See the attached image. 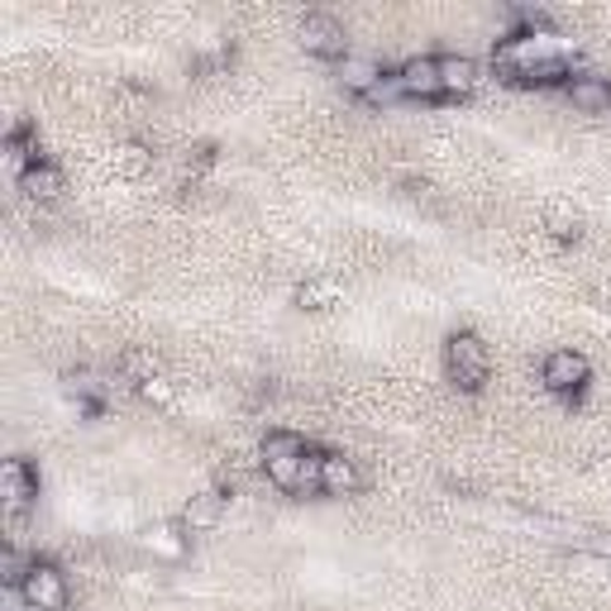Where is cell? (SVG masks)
I'll return each instance as SVG.
<instances>
[{
  "instance_id": "obj_1",
  "label": "cell",
  "mask_w": 611,
  "mask_h": 611,
  "mask_svg": "<svg viewBox=\"0 0 611 611\" xmlns=\"http://www.w3.org/2000/svg\"><path fill=\"white\" fill-rule=\"evenodd\" d=\"M445 364H449V378L459 382L463 392H478L487 382L493 358H487V344L478 340V334L459 330V334H449V344H445Z\"/></svg>"
},
{
  "instance_id": "obj_14",
  "label": "cell",
  "mask_w": 611,
  "mask_h": 611,
  "mask_svg": "<svg viewBox=\"0 0 611 611\" xmlns=\"http://www.w3.org/2000/svg\"><path fill=\"white\" fill-rule=\"evenodd\" d=\"M111 167H115V177H125V182H139L143 173L153 167V149H143V143H115V153H111Z\"/></svg>"
},
{
  "instance_id": "obj_21",
  "label": "cell",
  "mask_w": 611,
  "mask_h": 611,
  "mask_svg": "<svg viewBox=\"0 0 611 611\" xmlns=\"http://www.w3.org/2000/svg\"><path fill=\"white\" fill-rule=\"evenodd\" d=\"M368 101H373V105H392V101H402V81H397V72H392V77H382V81H378V91L368 96Z\"/></svg>"
},
{
  "instance_id": "obj_20",
  "label": "cell",
  "mask_w": 611,
  "mask_h": 611,
  "mask_svg": "<svg viewBox=\"0 0 611 611\" xmlns=\"http://www.w3.org/2000/svg\"><path fill=\"white\" fill-rule=\"evenodd\" d=\"M139 397H143V402H153V406H173V402H177V387H173V382H167V378L158 373L153 382H143V387H139Z\"/></svg>"
},
{
  "instance_id": "obj_11",
  "label": "cell",
  "mask_w": 611,
  "mask_h": 611,
  "mask_svg": "<svg viewBox=\"0 0 611 611\" xmlns=\"http://www.w3.org/2000/svg\"><path fill=\"white\" fill-rule=\"evenodd\" d=\"M569 101L583 115H607L611 111V81L607 77H569Z\"/></svg>"
},
{
  "instance_id": "obj_13",
  "label": "cell",
  "mask_w": 611,
  "mask_h": 611,
  "mask_svg": "<svg viewBox=\"0 0 611 611\" xmlns=\"http://www.w3.org/2000/svg\"><path fill=\"white\" fill-rule=\"evenodd\" d=\"M20 191L29 201H39V206H48V201L63 196V173H58V167H48V163H34L29 173L20 177Z\"/></svg>"
},
{
  "instance_id": "obj_4",
  "label": "cell",
  "mask_w": 611,
  "mask_h": 611,
  "mask_svg": "<svg viewBox=\"0 0 611 611\" xmlns=\"http://www.w3.org/2000/svg\"><path fill=\"white\" fill-rule=\"evenodd\" d=\"M296 39H302L306 53L316 58H344L349 53V39H344V24L334 15H320V10H310V15H302V24H296Z\"/></svg>"
},
{
  "instance_id": "obj_9",
  "label": "cell",
  "mask_w": 611,
  "mask_h": 611,
  "mask_svg": "<svg viewBox=\"0 0 611 611\" xmlns=\"http://www.w3.org/2000/svg\"><path fill=\"white\" fill-rule=\"evenodd\" d=\"M397 81H402V96H416V101H435V96H445L440 91V63L435 58H411V63H402Z\"/></svg>"
},
{
  "instance_id": "obj_17",
  "label": "cell",
  "mask_w": 611,
  "mask_h": 611,
  "mask_svg": "<svg viewBox=\"0 0 611 611\" xmlns=\"http://www.w3.org/2000/svg\"><path fill=\"white\" fill-rule=\"evenodd\" d=\"M119 373H125V382H135V387H143V382L158 378V364H153L149 354H125V358H119Z\"/></svg>"
},
{
  "instance_id": "obj_16",
  "label": "cell",
  "mask_w": 611,
  "mask_h": 611,
  "mask_svg": "<svg viewBox=\"0 0 611 611\" xmlns=\"http://www.w3.org/2000/svg\"><path fill=\"white\" fill-rule=\"evenodd\" d=\"M143 549H153V555H163V559H182L187 540L177 535V525H153V531L143 535Z\"/></svg>"
},
{
  "instance_id": "obj_8",
  "label": "cell",
  "mask_w": 611,
  "mask_h": 611,
  "mask_svg": "<svg viewBox=\"0 0 611 611\" xmlns=\"http://www.w3.org/2000/svg\"><path fill=\"white\" fill-rule=\"evenodd\" d=\"M435 63H440V91L445 96H469V91H478V81H483V67H478L469 53H445V58H435Z\"/></svg>"
},
{
  "instance_id": "obj_18",
  "label": "cell",
  "mask_w": 611,
  "mask_h": 611,
  "mask_svg": "<svg viewBox=\"0 0 611 611\" xmlns=\"http://www.w3.org/2000/svg\"><path fill=\"white\" fill-rule=\"evenodd\" d=\"M63 392H67V397H101L105 382L81 368V373H67V378H63Z\"/></svg>"
},
{
  "instance_id": "obj_2",
  "label": "cell",
  "mask_w": 611,
  "mask_h": 611,
  "mask_svg": "<svg viewBox=\"0 0 611 611\" xmlns=\"http://www.w3.org/2000/svg\"><path fill=\"white\" fill-rule=\"evenodd\" d=\"M306 445L296 435H287V430H278V435L263 440V469H268V478L282 487V493H296V483H302V463H306Z\"/></svg>"
},
{
  "instance_id": "obj_6",
  "label": "cell",
  "mask_w": 611,
  "mask_h": 611,
  "mask_svg": "<svg viewBox=\"0 0 611 611\" xmlns=\"http://www.w3.org/2000/svg\"><path fill=\"white\" fill-rule=\"evenodd\" d=\"M588 358H583L578 349H555L545 358V387L549 392H583L588 387Z\"/></svg>"
},
{
  "instance_id": "obj_7",
  "label": "cell",
  "mask_w": 611,
  "mask_h": 611,
  "mask_svg": "<svg viewBox=\"0 0 611 611\" xmlns=\"http://www.w3.org/2000/svg\"><path fill=\"white\" fill-rule=\"evenodd\" d=\"M334 77H340V87L344 91H354V96H373L378 91V81L387 77L382 72V63L373 53H344L340 58V67H334Z\"/></svg>"
},
{
  "instance_id": "obj_10",
  "label": "cell",
  "mask_w": 611,
  "mask_h": 611,
  "mask_svg": "<svg viewBox=\"0 0 611 611\" xmlns=\"http://www.w3.org/2000/svg\"><path fill=\"white\" fill-rule=\"evenodd\" d=\"M358 469H354V459H344V454H320V493H330V497H354L358 493Z\"/></svg>"
},
{
  "instance_id": "obj_15",
  "label": "cell",
  "mask_w": 611,
  "mask_h": 611,
  "mask_svg": "<svg viewBox=\"0 0 611 611\" xmlns=\"http://www.w3.org/2000/svg\"><path fill=\"white\" fill-rule=\"evenodd\" d=\"M340 296H344V287L334 278H306L296 287V306L302 310H330V306H340Z\"/></svg>"
},
{
  "instance_id": "obj_5",
  "label": "cell",
  "mask_w": 611,
  "mask_h": 611,
  "mask_svg": "<svg viewBox=\"0 0 611 611\" xmlns=\"http://www.w3.org/2000/svg\"><path fill=\"white\" fill-rule=\"evenodd\" d=\"M0 497H5V511H29L39 497V473L24 459H5L0 463Z\"/></svg>"
},
{
  "instance_id": "obj_19",
  "label": "cell",
  "mask_w": 611,
  "mask_h": 611,
  "mask_svg": "<svg viewBox=\"0 0 611 611\" xmlns=\"http://www.w3.org/2000/svg\"><path fill=\"white\" fill-rule=\"evenodd\" d=\"M545 225H549V234H559V239L578 234V215H573L569 206H549L545 211Z\"/></svg>"
},
{
  "instance_id": "obj_22",
  "label": "cell",
  "mask_w": 611,
  "mask_h": 611,
  "mask_svg": "<svg viewBox=\"0 0 611 611\" xmlns=\"http://www.w3.org/2000/svg\"><path fill=\"white\" fill-rule=\"evenodd\" d=\"M320 487V454H306L302 463V483H296V493H316Z\"/></svg>"
},
{
  "instance_id": "obj_12",
  "label": "cell",
  "mask_w": 611,
  "mask_h": 611,
  "mask_svg": "<svg viewBox=\"0 0 611 611\" xmlns=\"http://www.w3.org/2000/svg\"><path fill=\"white\" fill-rule=\"evenodd\" d=\"M220 517H225V497L220 493H196L182 507V531H215V525H220Z\"/></svg>"
},
{
  "instance_id": "obj_3",
  "label": "cell",
  "mask_w": 611,
  "mask_h": 611,
  "mask_svg": "<svg viewBox=\"0 0 611 611\" xmlns=\"http://www.w3.org/2000/svg\"><path fill=\"white\" fill-rule=\"evenodd\" d=\"M20 602L34 607V611H63L67 607V578L53 564H39V559H34V569L24 573V583H20Z\"/></svg>"
}]
</instances>
